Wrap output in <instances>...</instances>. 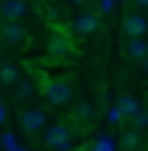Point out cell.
<instances>
[{
    "instance_id": "e0dca14e",
    "label": "cell",
    "mask_w": 148,
    "mask_h": 151,
    "mask_svg": "<svg viewBox=\"0 0 148 151\" xmlns=\"http://www.w3.org/2000/svg\"><path fill=\"white\" fill-rule=\"evenodd\" d=\"M106 118H109V123H120V120H123V115L117 112V106H112V109H109V115H106Z\"/></svg>"
},
{
    "instance_id": "52a82bcc",
    "label": "cell",
    "mask_w": 148,
    "mask_h": 151,
    "mask_svg": "<svg viewBox=\"0 0 148 151\" xmlns=\"http://www.w3.org/2000/svg\"><path fill=\"white\" fill-rule=\"evenodd\" d=\"M25 11H28L25 0H3V6H0V14L6 22H17L20 17H25Z\"/></svg>"
},
{
    "instance_id": "44dd1931",
    "label": "cell",
    "mask_w": 148,
    "mask_h": 151,
    "mask_svg": "<svg viewBox=\"0 0 148 151\" xmlns=\"http://www.w3.org/2000/svg\"><path fill=\"white\" fill-rule=\"evenodd\" d=\"M134 3H137L140 9H148V0H134Z\"/></svg>"
},
{
    "instance_id": "8992f818",
    "label": "cell",
    "mask_w": 148,
    "mask_h": 151,
    "mask_svg": "<svg viewBox=\"0 0 148 151\" xmlns=\"http://www.w3.org/2000/svg\"><path fill=\"white\" fill-rule=\"evenodd\" d=\"M123 31H126V37H145L148 34V20L143 14H137V11H132V14H126V20H123Z\"/></svg>"
},
{
    "instance_id": "7a4b0ae2",
    "label": "cell",
    "mask_w": 148,
    "mask_h": 151,
    "mask_svg": "<svg viewBox=\"0 0 148 151\" xmlns=\"http://www.w3.org/2000/svg\"><path fill=\"white\" fill-rule=\"evenodd\" d=\"M73 143V129L67 123H53L45 134V146L53 148V151H67Z\"/></svg>"
},
{
    "instance_id": "d6986e66",
    "label": "cell",
    "mask_w": 148,
    "mask_h": 151,
    "mask_svg": "<svg viewBox=\"0 0 148 151\" xmlns=\"http://www.w3.org/2000/svg\"><path fill=\"white\" fill-rule=\"evenodd\" d=\"M70 6H87V0H67Z\"/></svg>"
},
{
    "instance_id": "3957f363",
    "label": "cell",
    "mask_w": 148,
    "mask_h": 151,
    "mask_svg": "<svg viewBox=\"0 0 148 151\" xmlns=\"http://www.w3.org/2000/svg\"><path fill=\"white\" fill-rule=\"evenodd\" d=\"M73 53V42L64 31H56L53 37L48 39V56L50 59H67Z\"/></svg>"
},
{
    "instance_id": "ffe728a7",
    "label": "cell",
    "mask_w": 148,
    "mask_h": 151,
    "mask_svg": "<svg viewBox=\"0 0 148 151\" xmlns=\"http://www.w3.org/2000/svg\"><path fill=\"white\" fill-rule=\"evenodd\" d=\"M3 120H6V106L0 104V123H3Z\"/></svg>"
},
{
    "instance_id": "5b68a950",
    "label": "cell",
    "mask_w": 148,
    "mask_h": 151,
    "mask_svg": "<svg viewBox=\"0 0 148 151\" xmlns=\"http://www.w3.org/2000/svg\"><path fill=\"white\" fill-rule=\"evenodd\" d=\"M20 123H22V129H25V132L36 134V132L45 129V112L39 106H31V109H25V112L20 115Z\"/></svg>"
},
{
    "instance_id": "4fadbf2b",
    "label": "cell",
    "mask_w": 148,
    "mask_h": 151,
    "mask_svg": "<svg viewBox=\"0 0 148 151\" xmlns=\"http://www.w3.org/2000/svg\"><path fill=\"white\" fill-rule=\"evenodd\" d=\"M34 92H36V84H34L31 78H25V81H20V84H17V98H20V101L34 98Z\"/></svg>"
},
{
    "instance_id": "7c38bea8",
    "label": "cell",
    "mask_w": 148,
    "mask_h": 151,
    "mask_svg": "<svg viewBox=\"0 0 148 151\" xmlns=\"http://www.w3.org/2000/svg\"><path fill=\"white\" fill-rule=\"evenodd\" d=\"M129 123H132V129H137V132H143V129H148V109H143L140 106L137 112L129 118Z\"/></svg>"
},
{
    "instance_id": "9a60e30c",
    "label": "cell",
    "mask_w": 148,
    "mask_h": 151,
    "mask_svg": "<svg viewBox=\"0 0 148 151\" xmlns=\"http://www.w3.org/2000/svg\"><path fill=\"white\" fill-rule=\"evenodd\" d=\"M76 118L81 120V123H89V120H92V104H89V101H81L76 106Z\"/></svg>"
},
{
    "instance_id": "8fae6325",
    "label": "cell",
    "mask_w": 148,
    "mask_h": 151,
    "mask_svg": "<svg viewBox=\"0 0 148 151\" xmlns=\"http://www.w3.org/2000/svg\"><path fill=\"white\" fill-rule=\"evenodd\" d=\"M137 146H140V132L137 129H126L120 134V148L123 151H134Z\"/></svg>"
},
{
    "instance_id": "9c48e42d",
    "label": "cell",
    "mask_w": 148,
    "mask_h": 151,
    "mask_svg": "<svg viewBox=\"0 0 148 151\" xmlns=\"http://www.w3.org/2000/svg\"><path fill=\"white\" fill-rule=\"evenodd\" d=\"M126 53H129V59H134V62H143L145 56H148V42L143 37H132L126 42Z\"/></svg>"
},
{
    "instance_id": "ac0fdd59",
    "label": "cell",
    "mask_w": 148,
    "mask_h": 151,
    "mask_svg": "<svg viewBox=\"0 0 148 151\" xmlns=\"http://www.w3.org/2000/svg\"><path fill=\"white\" fill-rule=\"evenodd\" d=\"M112 9H115V0H101V11L104 14H109Z\"/></svg>"
},
{
    "instance_id": "5bb4252c",
    "label": "cell",
    "mask_w": 148,
    "mask_h": 151,
    "mask_svg": "<svg viewBox=\"0 0 148 151\" xmlns=\"http://www.w3.org/2000/svg\"><path fill=\"white\" fill-rule=\"evenodd\" d=\"M0 81L3 84H17V67L11 62H3L0 65Z\"/></svg>"
},
{
    "instance_id": "ba28073f",
    "label": "cell",
    "mask_w": 148,
    "mask_h": 151,
    "mask_svg": "<svg viewBox=\"0 0 148 151\" xmlns=\"http://www.w3.org/2000/svg\"><path fill=\"white\" fill-rule=\"evenodd\" d=\"M0 37L6 39V42L9 45H17V42H25V28L20 25V22H6L3 28H0Z\"/></svg>"
},
{
    "instance_id": "30bf717a",
    "label": "cell",
    "mask_w": 148,
    "mask_h": 151,
    "mask_svg": "<svg viewBox=\"0 0 148 151\" xmlns=\"http://www.w3.org/2000/svg\"><path fill=\"white\" fill-rule=\"evenodd\" d=\"M115 106H117V112L123 115V120H129V118H132V115H134V112L140 109V101H137L134 95H120Z\"/></svg>"
},
{
    "instance_id": "6da1fadb",
    "label": "cell",
    "mask_w": 148,
    "mask_h": 151,
    "mask_svg": "<svg viewBox=\"0 0 148 151\" xmlns=\"http://www.w3.org/2000/svg\"><path fill=\"white\" fill-rule=\"evenodd\" d=\"M42 92H45V98H48V104L64 106V104L70 101V95H73V87H70V81H64V78H48L42 84Z\"/></svg>"
},
{
    "instance_id": "277c9868",
    "label": "cell",
    "mask_w": 148,
    "mask_h": 151,
    "mask_svg": "<svg viewBox=\"0 0 148 151\" xmlns=\"http://www.w3.org/2000/svg\"><path fill=\"white\" fill-rule=\"evenodd\" d=\"M70 25H73V31H76L78 37H87V34H95L101 28V17L95 14V11H84V14H78Z\"/></svg>"
},
{
    "instance_id": "7402d4cb",
    "label": "cell",
    "mask_w": 148,
    "mask_h": 151,
    "mask_svg": "<svg viewBox=\"0 0 148 151\" xmlns=\"http://www.w3.org/2000/svg\"><path fill=\"white\" fill-rule=\"evenodd\" d=\"M143 70L148 73V56H145V59H143Z\"/></svg>"
},
{
    "instance_id": "2e32d148",
    "label": "cell",
    "mask_w": 148,
    "mask_h": 151,
    "mask_svg": "<svg viewBox=\"0 0 148 151\" xmlns=\"http://www.w3.org/2000/svg\"><path fill=\"white\" fill-rule=\"evenodd\" d=\"M89 151H112V143H109V137H98V140L92 143V148Z\"/></svg>"
}]
</instances>
